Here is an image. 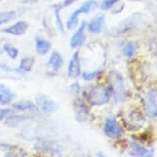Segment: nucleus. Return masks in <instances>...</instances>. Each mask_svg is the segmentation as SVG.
<instances>
[{
    "label": "nucleus",
    "mask_w": 157,
    "mask_h": 157,
    "mask_svg": "<svg viewBox=\"0 0 157 157\" xmlns=\"http://www.w3.org/2000/svg\"><path fill=\"white\" fill-rule=\"evenodd\" d=\"M30 118H35L33 115L31 114H11L10 117H7L3 122L6 126L10 127V128H14V127H17L21 125L24 121L30 119Z\"/></svg>",
    "instance_id": "2eb2a0df"
},
{
    "label": "nucleus",
    "mask_w": 157,
    "mask_h": 157,
    "mask_svg": "<svg viewBox=\"0 0 157 157\" xmlns=\"http://www.w3.org/2000/svg\"><path fill=\"white\" fill-rule=\"evenodd\" d=\"M121 0H103L100 4V8L102 10H111L114 5H116L117 3H119Z\"/></svg>",
    "instance_id": "393cba45"
},
{
    "label": "nucleus",
    "mask_w": 157,
    "mask_h": 157,
    "mask_svg": "<svg viewBox=\"0 0 157 157\" xmlns=\"http://www.w3.org/2000/svg\"><path fill=\"white\" fill-rule=\"evenodd\" d=\"M139 22H140V20L138 19L137 16L129 17L128 19L123 20L120 24H118L116 27L113 28L112 34H114V35H116V36H117L118 34L124 33V32L128 31V30H130V29H132L135 26H137V24Z\"/></svg>",
    "instance_id": "f8f14e48"
},
{
    "label": "nucleus",
    "mask_w": 157,
    "mask_h": 157,
    "mask_svg": "<svg viewBox=\"0 0 157 157\" xmlns=\"http://www.w3.org/2000/svg\"><path fill=\"white\" fill-rule=\"evenodd\" d=\"M86 28H87V23L82 22L75 33L72 35L70 40V45L72 48H78L81 45H83L85 39H86V36H85V30H86Z\"/></svg>",
    "instance_id": "9d476101"
},
{
    "label": "nucleus",
    "mask_w": 157,
    "mask_h": 157,
    "mask_svg": "<svg viewBox=\"0 0 157 157\" xmlns=\"http://www.w3.org/2000/svg\"><path fill=\"white\" fill-rule=\"evenodd\" d=\"M33 66H34V59L32 57H26L22 59L21 63L19 65V67L17 68V72H21V73H28L32 71L33 69Z\"/></svg>",
    "instance_id": "aec40b11"
},
{
    "label": "nucleus",
    "mask_w": 157,
    "mask_h": 157,
    "mask_svg": "<svg viewBox=\"0 0 157 157\" xmlns=\"http://www.w3.org/2000/svg\"><path fill=\"white\" fill-rule=\"evenodd\" d=\"M71 90L74 91V94H79V91H80V85H79V83H73L72 85H71Z\"/></svg>",
    "instance_id": "c85d7f7f"
},
{
    "label": "nucleus",
    "mask_w": 157,
    "mask_h": 157,
    "mask_svg": "<svg viewBox=\"0 0 157 157\" xmlns=\"http://www.w3.org/2000/svg\"><path fill=\"white\" fill-rule=\"evenodd\" d=\"M128 154L132 157H153L154 153L152 148H146L136 142H130Z\"/></svg>",
    "instance_id": "9b49d317"
},
{
    "label": "nucleus",
    "mask_w": 157,
    "mask_h": 157,
    "mask_svg": "<svg viewBox=\"0 0 157 157\" xmlns=\"http://www.w3.org/2000/svg\"><path fill=\"white\" fill-rule=\"evenodd\" d=\"M145 113L150 118H157V86L149 88L143 98Z\"/></svg>",
    "instance_id": "20e7f679"
},
{
    "label": "nucleus",
    "mask_w": 157,
    "mask_h": 157,
    "mask_svg": "<svg viewBox=\"0 0 157 157\" xmlns=\"http://www.w3.org/2000/svg\"><path fill=\"white\" fill-rule=\"evenodd\" d=\"M63 64H64V59L61 56V54H59L58 52H54L48 59L47 67H49L52 71L57 72V71H59L63 67Z\"/></svg>",
    "instance_id": "a211bd4d"
},
{
    "label": "nucleus",
    "mask_w": 157,
    "mask_h": 157,
    "mask_svg": "<svg viewBox=\"0 0 157 157\" xmlns=\"http://www.w3.org/2000/svg\"><path fill=\"white\" fill-rule=\"evenodd\" d=\"M107 79L112 98L114 99L115 102H123V101H125L127 98V90L121 73H119L116 70H111L108 74Z\"/></svg>",
    "instance_id": "f257e3e1"
},
{
    "label": "nucleus",
    "mask_w": 157,
    "mask_h": 157,
    "mask_svg": "<svg viewBox=\"0 0 157 157\" xmlns=\"http://www.w3.org/2000/svg\"><path fill=\"white\" fill-rule=\"evenodd\" d=\"M17 17V13L14 10H7L0 13V25L10 23V21L14 20Z\"/></svg>",
    "instance_id": "4be33fe9"
},
{
    "label": "nucleus",
    "mask_w": 157,
    "mask_h": 157,
    "mask_svg": "<svg viewBox=\"0 0 157 157\" xmlns=\"http://www.w3.org/2000/svg\"><path fill=\"white\" fill-rule=\"evenodd\" d=\"M28 23L25 21H19V22L14 23L13 25L10 26V27L3 28L1 32L10 35H14V36H21V35L25 34L26 31L28 30Z\"/></svg>",
    "instance_id": "ddd939ff"
},
{
    "label": "nucleus",
    "mask_w": 157,
    "mask_h": 157,
    "mask_svg": "<svg viewBox=\"0 0 157 157\" xmlns=\"http://www.w3.org/2000/svg\"><path fill=\"white\" fill-rule=\"evenodd\" d=\"M54 10H55V20H56V24H57V27L62 33H65L64 24L62 22V17H61V10L56 7H54Z\"/></svg>",
    "instance_id": "a878e982"
},
{
    "label": "nucleus",
    "mask_w": 157,
    "mask_h": 157,
    "mask_svg": "<svg viewBox=\"0 0 157 157\" xmlns=\"http://www.w3.org/2000/svg\"><path fill=\"white\" fill-rule=\"evenodd\" d=\"M35 47H36L37 52L40 56H45L48 54L50 48H52V44L45 39H42L39 36H36L35 38Z\"/></svg>",
    "instance_id": "6ab92c4d"
},
{
    "label": "nucleus",
    "mask_w": 157,
    "mask_h": 157,
    "mask_svg": "<svg viewBox=\"0 0 157 157\" xmlns=\"http://www.w3.org/2000/svg\"><path fill=\"white\" fill-rule=\"evenodd\" d=\"M73 109L75 118L78 122H84L87 120L88 115H90V108L86 105L85 101L80 99V98H76L73 103Z\"/></svg>",
    "instance_id": "0eeeda50"
},
{
    "label": "nucleus",
    "mask_w": 157,
    "mask_h": 157,
    "mask_svg": "<svg viewBox=\"0 0 157 157\" xmlns=\"http://www.w3.org/2000/svg\"><path fill=\"white\" fill-rule=\"evenodd\" d=\"M81 75V63L79 52H75L68 64V76L72 79L78 78Z\"/></svg>",
    "instance_id": "1a4fd4ad"
},
{
    "label": "nucleus",
    "mask_w": 157,
    "mask_h": 157,
    "mask_svg": "<svg viewBox=\"0 0 157 157\" xmlns=\"http://www.w3.org/2000/svg\"><path fill=\"white\" fill-rule=\"evenodd\" d=\"M14 111L17 112H24V113H28L33 115L35 118L39 117L40 111L38 109L37 105L34 103H32L31 101H19L17 103L13 104V107Z\"/></svg>",
    "instance_id": "6e6552de"
},
{
    "label": "nucleus",
    "mask_w": 157,
    "mask_h": 157,
    "mask_svg": "<svg viewBox=\"0 0 157 157\" xmlns=\"http://www.w3.org/2000/svg\"><path fill=\"white\" fill-rule=\"evenodd\" d=\"M3 50L7 54V56L10 57V59H13V60H16L17 58V56H19V49L17 48V47L13 46L10 43H5L3 44Z\"/></svg>",
    "instance_id": "5701e85b"
},
{
    "label": "nucleus",
    "mask_w": 157,
    "mask_h": 157,
    "mask_svg": "<svg viewBox=\"0 0 157 157\" xmlns=\"http://www.w3.org/2000/svg\"><path fill=\"white\" fill-rule=\"evenodd\" d=\"M102 74V70H94V71H86L82 73V78L86 81H91L94 79L99 78L100 75Z\"/></svg>",
    "instance_id": "b1692460"
},
{
    "label": "nucleus",
    "mask_w": 157,
    "mask_h": 157,
    "mask_svg": "<svg viewBox=\"0 0 157 157\" xmlns=\"http://www.w3.org/2000/svg\"><path fill=\"white\" fill-rule=\"evenodd\" d=\"M78 0H65L64 2H62V3H59V4H56L54 7L58 8V10H64V8H66L68 6H70V5H72L73 3H75V2H77Z\"/></svg>",
    "instance_id": "cd10ccee"
},
{
    "label": "nucleus",
    "mask_w": 157,
    "mask_h": 157,
    "mask_svg": "<svg viewBox=\"0 0 157 157\" xmlns=\"http://www.w3.org/2000/svg\"><path fill=\"white\" fill-rule=\"evenodd\" d=\"M14 98V93L10 88L5 86L4 84L0 83V105L2 106H7L13 102Z\"/></svg>",
    "instance_id": "f3484780"
},
{
    "label": "nucleus",
    "mask_w": 157,
    "mask_h": 157,
    "mask_svg": "<svg viewBox=\"0 0 157 157\" xmlns=\"http://www.w3.org/2000/svg\"><path fill=\"white\" fill-rule=\"evenodd\" d=\"M104 132L108 138L119 139L123 136V128L114 116H109L104 122Z\"/></svg>",
    "instance_id": "39448f33"
},
{
    "label": "nucleus",
    "mask_w": 157,
    "mask_h": 157,
    "mask_svg": "<svg viewBox=\"0 0 157 157\" xmlns=\"http://www.w3.org/2000/svg\"><path fill=\"white\" fill-rule=\"evenodd\" d=\"M105 27V14H97L90 23L87 24V30L93 34L102 33Z\"/></svg>",
    "instance_id": "4468645a"
},
{
    "label": "nucleus",
    "mask_w": 157,
    "mask_h": 157,
    "mask_svg": "<svg viewBox=\"0 0 157 157\" xmlns=\"http://www.w3.org/2000/svg\"><path fill=\"white\" fill-rule=\"evenodd\" d=\"M96 5H97L96 0H87V1H85L80 7L74 10L73 13L70 14V17H68V21L66 24L67 28L69 29V30H74V29H76L79 24V17H80L81 14L90 13V10H93Z\"/></svg>",
    "instance_id": "7ed1b4c3"
},
{
    "label": "nucleus",
    "mask_w": 157,
    "mask_h": 157,
    "mask_svg": "<svg viewBox=\"0 0 157 157\" xmlns=\"http://www.w3.org/2000/svg\"><path fill=\"white\" fill-rule=\"evenodd\" d=\"M36 105L43 114H52L58 110V104L45 94H38L36 97Z\"/></svg>",
    "instance_id": "423d86ee"
},
{
    "label": "nucleus",
    "mask_w": 157,
    "mask_h": 157,
    "mask_svg": "<svg viewBox=\"0 0 157 157\" xmlns=\"http://www.w3.org/2000/svg\"><path fill=\"white\" fill-rule=\"evenodd\" d=\"M0 1H1V0H0Z\"/></svg>",
    "instance_id": "c756f323"
},
{
    "label": "nucleus",
    "mask_w": 157,
    "mask_h": 157,
    "mask_svg": "<svg viewBox=\"0 0 157 157\" xmlns=\"http://www.w3.org/2000/svg\"><path fill=\"white\" fill-rule=\"evenodd\" d=\"M86 99L88 103L93 106H103L110 102L111 90L109 86L102 83H98L91 86L86 90Z\"/></svg>",
    "instance_id": "f03ea898"
},
{
    "label": "nucleus",
    "mask_w": 157,
    "mask_h": 157,
    "mask_svg": "<svg viewBox=\"0 0 157 157\" xmlns=\"http://www.w3.org/2000/svg\"><path fill=\"white\" fill-rule=\"evenodd\" d=\"M14 113L13 108H2L0 109V121H4L7 117H10L11 114Z\"/></svg>",
    "instance_id": "bb28decb"
},
{
    "label": "nucleus",
    "mask_w": 157,
    "mask_h": 157,
    "mask_svg": "<svg viewBox=\"0 0 157 157\" xmlns=\"http://www.w3.org/2000/svg\"><path fill=\"white\" fill-rule=\"evenodd\" d=\"M137 49H138V43L135 42V41H129V42H127L124 45L122 49V54L126 59H129L132 58L136 55Z\"/></svg>",
    "instance_id": "412c9836"
},
{
    "label": "nucleus",
    "mask_w": 157,
    "mask_h": 157,
    "mask_svg": "<svg viewBox=\"0 0 157 157\" xmlns=\"http://www.w3.org/2000/svg\"><path fill=\"white\" fill-rule=\"evenodd\" d=\"M144 122H145V118L142 115V113L138 111H132L127 116L126 125L129 126L130 129H139L143 126Z\"/></svg>",
    "instance_id": "dca6fc26"
}]
</instances>
